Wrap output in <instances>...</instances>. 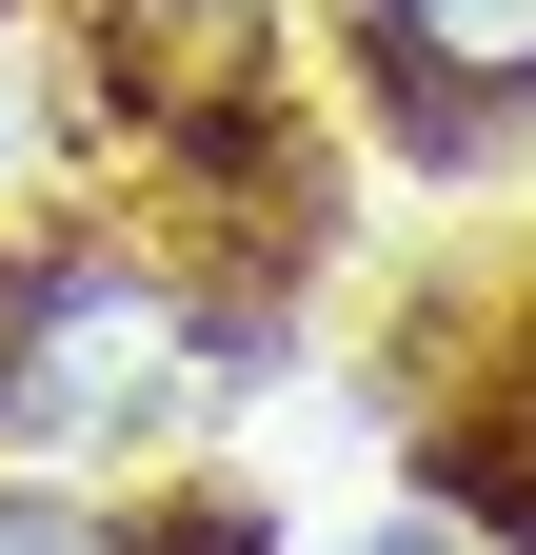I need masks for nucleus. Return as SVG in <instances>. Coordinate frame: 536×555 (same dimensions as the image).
Returning a JSON list of instances; mask_svg holds the SVG:
<instances>
[{
    "mask_svg": "<svg viewBox=\"0 0 536 555\" xmlns=\"http://www.w3.org/2000/svg\"><path fill=\"white\" fill-rule=\"evenodd\" d=\"M199 397V298L159 258H21L0 278V456L21 476H80L119 437H159V416Z\"/></svg>",
    "mask_w": 536,
    "mask_h": 555,
    "instance_id": "obj_1",
    "label": "nucleus"
},
{
    "mask_svg": "<svg viewBox=\"0 0 536 555\" xmlns=\"http://www.w3.org/2000/svg\"><path fill=\"white\" fill-rule=\"evenodd\" d=\"M378 60L437 119H516L536 100V0H378Z\"/></svg>",
    "mask_w": 536,
    "mask_h": 555,
    "instance_id": "obj_2",
    "label": "nucleus"
},
{
    "mask_svg": "<svg viewBox=\"0 0 536 555\" xmlns=\"http://www.w3.org/2000/svg\"><path fill=\"white\" fill-rule=\"evenodd\" d=\"M258 0H100V80L119 100H239L258 80Z\"/></svg>",
    "mask_w": 536,
    "mask_h": 555,
    "instance_id": "obj_3",
    "label": "nucleus"
},
{
    "mask_svg": "<svg viewBox=\"0 0 536 555\" xmlns=\"http://www.w3.org/2000/svg\"><path fill=\"white\" fill-rule=\"evenodd\" d=\"M0 555H159L140 516H100L80 476H0Z\"/></svg>",
    "mask_w": 536,
    "mask_h": 555,
    "instance_id": "obj_4",
    "label": "nucleus"
},
{
    "mask_svg": "<svg viewBox=\"0 0 536 555\" xmlns=\"http://www.w3.org/2000/svg\"><path fill=\"white\" fill-rule=\"evenodd\" d=\"M358 555H437V535H358Z\"/></svg>",
    "mask_w": 536,
    "mask_h": 555,
    "instance_id": "obj_5",
    "label": "nucleus"
}]
</instances>
